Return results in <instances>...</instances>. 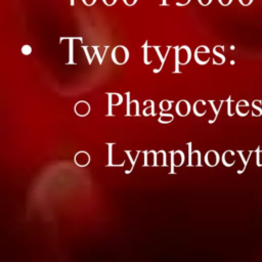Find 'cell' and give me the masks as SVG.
Returning <instances> with one entry per match:
<instances>
[{"label": "cell", "mask_w": 262, "mask_h": 262, "mask_svg": "<svg viewBox=\"0 0 262 262\" xmlns=\"http://www.w3.org/2000/svg\"><path fill=\"white\" fill-rule=\"evenodd\" d=\"M112 56H113V60L116 63L123 64V63H125L128 60L129 52H128V49L126 47H124V46H117L113 50Z\"/></svg>", "instance_id": "6da1fadb"}, {"label": "cell", "mask_w": 262, "mask_h": 262, "mask_svg": "<svg viewBox=\"0 0 262 262\" xmlns=\"http://www.w3.org/2000/svg\"><path fill=\"white\" fill-rule=\"evenodd\" d=\"M238 2L243 5V6H249L252 4L253 0H238Z\"/></svg>", "instance_id": "52a82bcc"}, {"label": "cell", "mask_w": 262, "mask_h": 262, "mask_svg": "<svg viewBox=\"0 0 262 262\" xmlns=\"http://www.w3.org/2000/svg\"><path fill=\"white\" fill-rule=\"evenodd\" d=\"M123 2H124V4L127 5V6H133V5L136 4L137 0H123Z\"/></svg>", "instance_id": "277c9868"}, {"label": "cell", "mask_w": 262, "mask_h": 262, "mask_svg": "<svg viewBox=\"0 0 262 262\" xmlns=\"http://www.w3.org/2000/svg\"><path fill=\"white\" fill-rule=\"evenodd\" d=\"M213 0H198V2L202 5V6H208L212 3Z\"/></svg>", "instance_id": "5b68a950"}, {"label": "cell", "mask_w": 262, "mask_h": 262, "mask_svg": "<svg viewBox=\"0 0 262 262\" xmlns=\"http://www.w3.org/2000/svg\"><path fill=\"white\" fill-rule=\"evenodd\" d=\"M83 2H84L86 5L91 6V5H93V4L96 2V0H83Z\"/></svg>", "instance_id": "30bf717a"}, {"label": "cell", "mask_w": 262, "mask_h": 262, "mask_svg": "<svg viewBox=\"0 0 262 262\" xmlns=\"http://www.w3.org/2000/svg\"><path fill=\"white\" fill-rule=\"evenodd\" d=\"M213 52H214V54H215L216 56H218V57H220V58H221L222 63L225 61V57H224V55H223L221 52H219V46H215V47H214V49H213Z\"/></svg>", "instance_id": "3957f363"}, {"label": "cell", "mask_w": 262, "mask_h": 262, "mask_svg": "<svg viewBox=\"0 0 262 262\" xmlns=\"http://www.w3.org/2000/svg\"><path fill=\"white\" fill-rule=\"evenodd\" d=\"M190 2V0H183L181 2H176V6H185Z\"/></svg>", "instance_id": "9c48e42d"}, {"label": "cell", "mask_w": 262, "mask_h": 262, "mask_svg": "<svg viewBox=\"0 0 262 262\" xmlns=\"http://www.w3.org/2000/svg\"><path fill=\"white\" fill-rule=\"evenodd\" d=\"M232 1H233V0H218V2H219L222 6H228V5H230Z\"/></svg>", "instance_id": "8992f818"}, {"label": "cell", "mask_w": 262, "mask_h": 262, "mask_svg": "<svg viewBox=\"0 0 262 262\" xmlns=\"http://www.w3.org/2000/svg\"><path fill=\"white\" fill-rule=\"evenodd\" d=\"M161 5H168V4H167V2H166V0H163V3H162V4H161Z\"/></svg>", "instance_id": "8fae6325"}, {"label": "cell", "mask_w": 262, "mask_h": 262, "mask_svg": "<svg viewBox=\"0 0 262 262\" xmlns=\"http://www.w3.org/2000/svg\"><path fill=\"white\" fill-rule=\"evenodd\" d=\"M102 2H103L106 6H113V5L117 2V0H102Z\"/></svg>", "instance_id": "ba28073f"}, {"label": "cell", "mask_w": 262, "mask_h": 262, "mask_svg": "<svg viewBox=\"0 0 262 262\" xmlns=\"http://www.w3.org/2000/svg\"><path fill=\"white\" fill-rule=\"evenodd\" d=\"M176 60L180 64H186L191 57V51L187 46H181L176 50Z\"/></svg>", "instance_id": "7a4b0ae2"}]
</instances>
